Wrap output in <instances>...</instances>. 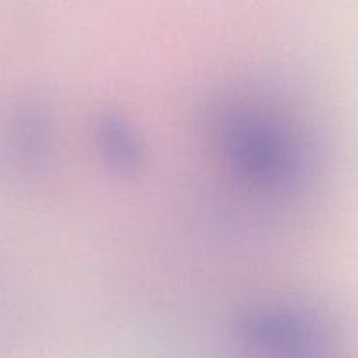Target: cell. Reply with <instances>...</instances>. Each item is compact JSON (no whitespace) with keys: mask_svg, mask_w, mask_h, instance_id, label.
Returning a JSON list of instances; mask_svg holds the SVG:
<instances>
[{"mask_svg":"<svg viewBox=\"0 0 358 358\" xmlns=\"http://www.w3.org/2000/svg\"><path fill=\"white\" fill-rule=\"evenodd\" d=\"M244 334L258 350L299 358L329 357L339 341L330 320L304 313L258 316L248 322Z\"/></svg>","mask_w":358,"mask_h":358,"instance_id":"6da1fadb","label":"cell"}]
</instances>
